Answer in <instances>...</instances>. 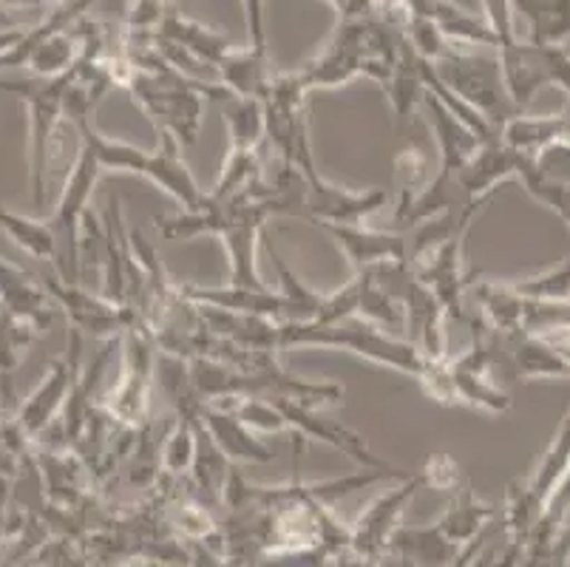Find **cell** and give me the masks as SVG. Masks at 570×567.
I'll use <instances>...</instances> for the list:
<instances>
[{"instance_id":"obj_19","label":"cell","mask_w":570,"mask_h":567,"mask_svg":"<svg viewBox=\"0 0 570 567\" xmlns=\"http://www.w3.org/2000/svg\"><path fill=\"white\" fill-rule=\"evenodd\" d=\"M157 35L159 38L170 40V43H176L179 49H185L196 62H202V66H210L214 71H219L222 62L227 60V55L236 49L227 35H222V31L199 23V20L185 18V14L176 12V9H168V14H165V20H163V26H159Z\"/></svg>"},{"instance_id":"obj_23","label":"cell","mask_w":570,"mask_h":567,"mask_svg":"<svg viewBox=\"0 0 570 567\" xmlns=\"http://www.w3.org/2000/svg\"><path fill=\"white\" fill-rule=\"evenodd\" d=\"M219 111L227 123V139H230V150L227 154H258L262 145L267 143L262 102L236 97L230 91L219 100Z\"/></svg>"},{"instance_id":"obj_32","label":"cell","mask_w":570,"mask_h":567,"mask_svg":"<svg viewBox=\"0 0 570 567\" xmlns=\"http://www.w3.org/2000/svg\"><path fill=\"white\" fill-rule=\"evenodd\" d=\"M531 163L542 179L557 182V185H570V139L551 145Z\"/></svg>"},{"instance_id":"obj_25","label":"cell","mask_w":570,"mask_h":567,"mask_svg":"<svg viewBox=\"0 0 570 567\" xmlns=\"http://www.w3.org/2000/svg\"><path fill=\"white\" fill-rule=\"evenodd\" d=\"M269 256L276 262L278 270V281H282V290H276L278 299H282V324H313L318 321L321 306H324V295L309 290L293 270L287 267L282 256H278L276 250L269 247Z\"/></svg>"},{"instance_id":"obj_10","label":"cell","mask_w":570,"mask_h":567,"mask_svg":"<svg viewBox=\"0 0 570 567\" xmlns=\"http://www.w3.org/2000/svg\"><path fill=\"white\" fill-rule=\"evenodd\" d=\"M71 71L55 80H9L0 82V91L18 94L29 106V123H32V202L38 211L46 205V168H49V148L55 137L57 123L63 119V97L69 88Z\"/></svg>"},{"instance_id":"obj_38","label":"cell","mask_w":570,"mask_h":567,"mask_svg":"<svg viewBox=\"0 0 570 567\" xmlns=\"http://www.w3.org/2000/svg\"><path fill=\"white\" fill-rule=\"evenodd\" d=\"M568 412H570V409H568Z\"/></svg>"},{"instance_id":"obj_24","label":"cell","mask_w":570,"mask_h":567,"mask_svg":"<svg viewBox=\"0 0 570 567\" xmlns=\"http://www.w3.org/2000/svg\"><path fill=\"white\" fill-rule=\"evenodd\" d=\"M528 23L531 43L562 46L570 38V0H511Z\"/></svg>"},{"instance_id":"obj_17","label":"cell","mask_w":570,"mask_h":567,"mask_svg":"<svg viewBox=\"0 0 570 567\" xmlns=\"http://www.w3.org/2000/svg\"><path fill=\"white\" fill-rule=\"evenodd\" d=\"M500 139L508 150L522 159H537L551 145L570 139V106L557 114H514L500 128Z\"/></svg>"},{"instance_id":"obj_12","label":"cell","mask_w":570,"mask_h":567,"mask_svg":"<svg viewBox=\"0 0 570 567\" xmlns=\"http://www.w3.org/2000/svg\"><path fill=\"white\" fill-rule=\"evenodd\" d=\"M82 372V335L77 330L69 332V352L63 358H55L46 372L43 383L29 394L23 405H20L14 426L20 434L32 443L40 434L51 429L55 418L63 412L66 400H69L71 389H75L77 378Z\"/></svg>"},{"instance_id":"obj_1","label":"cell","mask_w":570,"mask_h":567,"mask_svg":"<svg viewBox=\"0 0 570 567\" xmlns=\"http://www.w3.org/2000/svg\"><path fill=\"white\" fill-rule=\"evenodd\" d=\"M295 346L352 352L377 366L409 374L417 383L423 381V374L429 372V363H432L420 355L417 346L409 343L406 338L389 335L386 330L364 319H344L335 324H278V350H295Z\"/></svg>"},{"instance_id":"obj_6","label":"cell","mask_w":570,"mask_h":567,"mask_svg":"<svg viewBox=\"0 0 570 567\" xmlns=\"http://www.w3.org/2000/svg\"><path fill=\"white\" fill-rule=\"evenodd\" d=\"M100 174L102 168L97 163L95 148L82 139L80 156H77L75 168H71L69 179H66L55 216L49 218L51 231L57 236L55 273L63 281H69V284H80V227L86 225L88 205H91Z\"/></svg>"},{"instance_id":"obj_34","label":"cell","mask_w":570,"mask_h":567,"mask_svg":"<svg viewBox=\"0 0 570 567\" xmlns=\"http://www.w3.org/2000/svg\"><path fill=\"white\" fill-rule=\"evenodd\" d=\"M420 475H423L426 486L438 488V491H458V488L463 486V482H460L458 462H454L449 454H443V451L429 457L426 466H423V471H420Z\"/></svg>"},{"instance_id":"obj_35","label":"cell","mask_w":570,"mask_h":567,"mask_svg":"<svg viewBox=\"0 0 570 567\" xmlns=\"http://www.w3.org/2000/svg\"><path fill=\"white\" fill-rule=\"evenodd\" d=\"M247 26V46L267 51V0H242Z\"/></svg>"},{"instance_id":"obj_30","label":"cell","mask_w":570,"mask_h":567,"mask_svg":"<svg viewBox=\"0 0 570 567\" xmlns=\"http://www.w3.org/2000/svg\"><path fill=\"white\" fill-rule=\"evenodd\" d=\"M196 457V434L194 426L188 418H176L170 431L165 434V440L159 443V468L170 480H179V477L190 475V466H194Z\"/></svg>"},{"instance_id":"obj_18","label":"cell","mask_w":570,"mask_h":567,"mask_svg":"<svg viewBox=\"0 0 570 567\" xmlns=\"http://www.w3.org/2000/svg\"><path fill=\"white\" fill-rule=\"evenodd\" d=\"M179 293L185 301L210 310L236 312V315H258L282 324V299L273 290H247V287H199V284H179Z\"/></svg>"},{"instance_id":"obj_11","label":"cell","mask_w":570,"mask_h":567,"mask_svg":"<svg viewBox=\"0 0 570 567\" xmlns=\"http://www.w3.org/2000/svg\"><path fill=\"white\" fill-rule=\"evenodd\" d=\"M276 403V409L282 412L284 423H287V431H293L298 440H318V443L333 446L335 451L350 457L352 462L364 466V471H383V475H392L397 480H406L409 471L392 466L389 460H383L381 454L370 449L364 434H357L350 426L338 423V420H326L321 418L318 409H307V405L295 403V400L284 398H269Z\"/></svg>"},{"instance_id":"obj_31","label":"cell","mask_w":570,"mask_h":567,"mask_svg":"<svg viewBox=\"0 0 570 567\" xmlns=\"http://www.w3.org/2000/svg\"><path fill=\"white\" fill-rule=\"evenodd\" d=\"M517 295L525 301H568L570 299V256L546 273L528 275L520 281H508Z\"/></svg>"},{"instance_id":"obj_14","label":"cell","mask_w":570,"mask_h":567,"mask_svg":"<svg viewBox=\"0 0 570 567\" xmlns=\"http://www.w3.org/2000/svg\"><path fill=\"white\" fill-rule=\"evenodd\" d=\"M520 159L514 150L502 145L500 134L489 143H480V148L471 154L469 163L458 174V190L463 199H494V190L508 179H517Z\"/></svg>"},{"instance_id":"obj_3","label":"cell","mask_w":570,"mask_h":567,"mask_svg":"<svg viewBox=\"0 0 570 567\" xmlns=\"http://www.w3.org/2000/svg\"><path fill=\"white\" fill-rule=\"evenodd\" d=\"M432 69L440 82L465 106L474 108L494 131H500L502 125L517 114L514 102L505 91V82H502L497 49H480V55H469V51H460L458 46H449V51L438 62H432Z\"/></svg>"},{"instance_id":"obj_15","label":"cell","mask_w":570,"mask_h":567,"mask_svg":"<svg viewBox=\"0 0 570 567\" xmlns=\"http://www.w3.org/2000/svg\"><path fill=\"white\" fill-rule=\"evenodd\" d=\"M494 341L505 350L508 366L525 381H546V378L548 381H564V378H570V363L548 338L522 330L508 338L494 335Z\"/></svg>"},{"instance_id":"obj_36","label":"cell","mask_w":570,"mask_h":567,"mask_svg":"<svg viewBox=\"0 0 570 567\" xmlns=\"http://www.w3.org/2000/svg\"><path fill=\"white\" fill-rule=\"evenodd\" d=\"M119 567H168V565L159 559H148V556H145V561H128V565H119Z\"/></svg>"},{"instance_id":"obj_20","label":"cell","mask_w":570,"mask_h":567,"mask_svg":"<svg viewBox=\"0 0 570 567\" xmlns=\"http://www.w3.org/2000/svg\"><path fill=\"white\" fill-rule=\"evenodd\" d=\"M502 517V506H491V502H483L476 499L474 491L469 486H460L454 491V499L449 502L443 517L434 522V528L443 534V539L449 545H454L458 550H463L471 539H476L489 528L491 522Z\"/></svg>"},{"instance_id":"obj_13","label":"cell","mask_w":570,"mask_h":567,"mask_svg":"<svg viewBox=\"0 0 570 567\" xmlns=\"http://www.w3.org/2000/svg\"><path fill=\"white\" fill-rule=\"evenodd\" d=\"M335 238L355 273H366L386 262H406V233L372 231L366 225H315Z\"/></svg>"},{"instance_id":"obj_16","label":"cell","mask_w":570,"mask_h":567,"mask_svg":"<svg viewBox=\"0 0 570 567\" xmlns=\"http://www.w3.org/2000/svg\"><path fill=\"white\" fill-rule=\"evenodd\" d=\"M199 420L207 434H210V440L216 443V449L230 462H250V466H258V462H269L276 457L273 449H267L225 405L199 403Z\"/></svg>"},{"instance_id":"obj_37","label":"cell","mask_w":570,"mask_h":567,"mask_svg":"<svg viewBox=\"0 0 570 567\" xmlns=\"http://www.w3.org/2000/svg\"><path fill=\"white\" fill-rule=\"evenodd\" d=\"M222 567H227V565H222Z\"/></svg>"},{"instance_id":"obj_8","label":"cell","mask_w":570,"mask_h":567,"mask_svg":"<svg viewBox=\"0 0 570 567\" xmlns=\"http://www.w3.org/2000/svg\"><path fill=\"white\" fill-rule=\"evenodd\" d=\"M426 486L423 475H409L401 480V486L377 497L370 508H366L357 522L352 525L350 548L335 559V567H372L383 554H386L389 542L395 537V530L401 528V519L406 506L414 499L417 488Z\"/></svg>"},{"instance_id":"obj_2","label":"cell","mask_w":570,"mask_h":567,"mask_svg":"<svg viewBox=\"0 0 570 567\" xmlns=\"http://www.w3.org/2000/svg\"><path fill=\"white\" fill-rule=\"evenodd\" d=\"M75 128L80 131V139H86L97 154V163L102 170H119V174H137L163 187L170 199H176L185 211H202L207 202V194L194 179L188 165L179 156V145L168 137L163 139L159 150H145L139 145L122 143V139L106 137L102 131L95 128V117L77 119Z\"/></svg>"},{"instance_id":"obj_27","label":"cell","mask_w":570,"mask_h":567,"mask_svg":"<svg viewBox=\"0 0 570 567\" xmlns=\"http://www.w3.org/2000/svg\"><path fill=\"white\" fill-rule=\"evenodd\" d=\"M383 91H386L389 102L395 108L397 119H406L417 111V102L423 100L426 88H423V77H420V57L414 55L409 43H403L401 57H397L395 69L389 75Z\"/></svg>"},{"instance_id":"obj_9","label":"cell","mask_w":570,"mask_h":567,"mask_svg":"<svg viewBox=\"0 0 570 567\" xmlns=\"http://www.w3.org/2000/svg\"><path fill=\"white\" fill-rule=\"evenodd\" d=\"M38 281L43 293L51 299V304L66 312L71 330H77L80 335L100 338V341H119L131 326L139 324L137 312L131 306L114 304L106 295H95L82 284H69L55 270L38 275Z\"/></svg>"},{"instance_id":"obj_33","label":"cell","mask_w":570,"mask_h":567,"mask_svg":"<svg viewBox=\"0 0 570 567\" xmlns=\"http://www.w3.org/2000/svg\"><path fill=\"white\" fill-rule=\"evenodd\" d=\"M483 3V20L491 26L500 46L511 43L517 38V14L511 0H480Z\"/></svg>"},{"instance_id":"obj_21","label":"cell","mask_w":570,"mask_h":567,"mask_svg":"<svg viewBox=\"0 0 570 567\" xmlns=\"http://www.w3.org/2000/svg\"><path fill=\"white\" fill-rule=\"evenodd\" d=\"M469 293L474 295L476 306L483 312V324L489 326L491 335L508 338L514 332H522L528 301L517 295L508 281L505 284H500V281H476L469 287Z\"/></svg>"},{"instance_id":"obj_26","label":"cell","mask_w":570,"mask_h":567,"mask_svg":"<svg viewBox=\"0 0 570 567\" xmlns=\"http://www.w3.org/2000/svg\"><path fill=\"white\" fill-rule=\"evenodd\" d=\"M0 231L7 233L20 250H26L29 256L38 262H51L57 258V236L51 231V222L46 218H29L18 216L9 207L0 205Z\"/></svg>"},{"instance_id":"obj_29","label":"cell","mask_w":570,"mask_h":567,"mask_svg":"<svg viewBox=\"0 0 570 567\" xmlns=\"http://www.w3.org/2000/svg\"><path fill=\"white\" fill-rule=\"evenodd\" d=\"M38 338L29 321L18 319L3 306L0 310V389H3V398L12 394V372L18 369L23 352L32 346V341Z\"/></svg>"},{"instance_id":"obj_5","label":"cell","mask_w":570,"mask_h":567,"mask_svg":"<svg viewBox=\"0 0 570 567\" xmlns=\"http://www.w3.org/2000/svg\"><path fill=\"white\" fill-rule=\"evenodd\" d=\"M122 341V374L102 400V412L119 429H142L151 418V387L157 372V343L142 324L131 326Z\"/></svg>"},{"instance_id":"obj_7","label":"cell","mask_w":570,"mask_h":567,"mask_svg":"<svg viewBox=\"0 0 570 567\" xmlns=\"http://www.w3.org/2000/svg\"><path fill=\"white\" fill-rule=\"evenodd\" d=\"M502 69V82L514 102L517 114H525L531 100L542 88L557 86L570 97V51L551 43H531L514 38L497 49Z\"/></svg>"},{"instance_id":"obj_28","label":"cell","mask_w":570,"mask_h":567,"mask_svg":"<svg viewBox=\"0 0 570 567\" xmlns=\"http://www.w3.org/2000/svg\"><path fill=\"white\" fill-rule=\"evenodd\" d=\"M395 179H397V207H395V231L403 225V218L414 207V202L423 196L432 176H429V154L420 145H409L395 163Z\"/></svg>"},{"instance_id":"obj_4","label":"cell","mask_w":570,"mask_h":567,"mask_svg":"<svg viewBox=\"0 0 570 567\" xmlns=\"http://www.w3.org/2000/svg\"><path fill=\"white\" fill-rule=\"evenodd\" d=\"M284 165H293L304 179V202L302 218L313 225H364L372 213L386 207L389 194L383 187H370V190H350V187L333 185L315 168L313 143H304L295 150L293 159Z\"/></svg>"},{"instance_id":"obj_22","label":"cell","mask_w":570,"mask_h":567,"mask_svg":"<svg viewBox=\"0 0 570 567\" xmlns=\"http://www.w3.org/2000/svg\"><path fill=\"white\" fill-rule=\"evenodd\" d=\"M216 75H219V82L227 91L258 102H264L269 91V80H273V71L267 66V51H256L250 46L233 49Z\"/></svg>"}]
</instances>
